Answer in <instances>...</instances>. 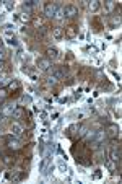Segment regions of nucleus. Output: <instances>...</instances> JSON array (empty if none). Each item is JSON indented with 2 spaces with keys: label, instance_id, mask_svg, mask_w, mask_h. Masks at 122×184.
I'll list each match as a JSON object with an SVG mask.
<instances>
[{
  "label": "nucleus",
  "instance_id": "9b49d317",
  "mask_svg": "<svg viewBox=\"0 0 122 184\" xmlns=\"http://www.w3.org/2000/svg\"><path fill=\"white\" fill-rule=\"evenodd\" d=\"M36 5H38L36 0H28V2H24V3H23V10H24V13H31L33 8H34Z\"/></svg>",
  "mask_w": 122,
  "mask_h": 184
},
{
  "label": "nucleus",
  "instance_id": "20e7f679",
  "mask_svg": "<svg viewBox=\"0 0 122 184\" xmlns=\"http://www.w3.org/2000/svg\"><path fill=\"white\" fill-rule=\"evenodd\" d=\"M64 15L67 18H75L78 15V8L75 5H67V7H64Z\"/></svg>",
  "mask_w": 122,
  "mask_h": 184
},
{
  "label": "nucleus",
  "instance_id": "bb28decb",
  "mask_svg": "<svg viewBox=\"0 0 122 184\" xmlns=\"http://www.w3.org/2000/svg\"><path fill=\"white\" fill-rule=\"evenodd\" d=\"M21 101H23V103H28V104H29V103L33 101V99H31V96H23V98H21Z\"/></svg>",
  "mask_w": 122,
  "mask_h": 184
},
{
  "label": "nucleus",
  "instance_id": "6e6552de",
  "mask_svg": "<svg viewBox=\"0 0 122 184\" xmlns=\"http://www.w3.org/2000/svg\"><path fill=\"white\" fill-rule=\"evenodd\" d=\"M109 155H111V158H109V160L116 161V163H120V147H116V148H112Z\"/></svg>",
  "mask_w": 122,
  "mask_h": 184
},
{
  "label": "nucleus",
  "instance_id": "5701e85b",
  "mask_svg": "<svg viewBox=\"0 0 122 184\" xmlns=\"http://www.w3.org/2000/svg\"><path fill=\"white\" fill-rule=\"evenodd\" d=\"M13 7H15V3H13V2H10V0H7V2H5V8H7L8 12L13 10Z\"/></svg>",
  "mask_w": 122,
  "mask_h": 184
},
{
  "label": "nucleus",
  "instance_id": "473e14b6",
  "mask_svg": "<svg viewBox=\"0 0 122 184\" xmlns=\"http://www.w3.org/2000/svg\"><path fill=\"white\" fill-rule=\"evenodd\" d=\"M3 118H5V114H3V111H2V113H0V122L3 121Z\"/></svg>",
  "mask_w": 122,
  "mask_h": 184
},
{
  "label": "nucleus",
  "instance_id": "412c9836",
  "mask_svg": "<svg viewBox=\"0 0 122 184\" xmlns=\"http://www.w3.org/2000/svg\"><path fill=\"white\" fill-rule=\"evenodd\" d=\"M38 34L39 36H46L47 34V26H44V24H43L41 28H38Z\"/></svg>",
  "mask_w": 122,
  "mask_h": 184
},
{
  "label": "nucleus",
  "instance_id": "b1692460",
  "mask_svg": "<svg viewBox=\"0 0 122 184\" xmlns=\"http://www.w3.org/2000/svg\"><path fill=\"white\" fill-rule=\"evenodd\" d=\"M7 43L10 44V46H18V41H16L15 38H8V41H7Z\"/></svg>",
  "mask_w": 122,
  "mask_h": 184
},
{
  "label": "nucleus",
  "instance_id": "ddd939ff",
  "mask_svg": "<svg viewBox=\"0 0 122 184\" xmlns=\"http://www.w3.org/2000/svg\"><path fill=\"white\" fill-rule=\"evenodd\" d=\"M78 130H80V124H72V125H69V129H67V135L72 137V135H75Z\"/></svg>",
  "mask_w": 122,
  "mask_h": 184
},
{
  "label": "nucleus",
  "instance_id": "1a4fd4ad",
  "mask_svg": "<svg viewBox=\"0 0 122 184\" xmlns=\"http://www.w3.org/2000/svg\"><path fill=\"white\" fill-rule=\"evenodd\" d=\"M52 38L57 39V41H60L64 38V28L62 26H54L52 28Z\"/></svg>",
  "mask_w": 122,
  "mask_h": 184
},
{
  "label": "nucleus",
  "instance_id": "f3484780",
  "mask_svg": "<svg viewBox=\"0 0 122 184\" xmlns=\"http://www.w3.org/2000/svg\"><path fill=\"white\" fill-rule=\"evenodd\" d=\"M104 163H106V166L109 168V171H116V170H117L116 161H112V160H104Z\"/></svg>",
  "mask_w": 122,
  "mask_h": 184
},
{
  "label": "nucleus",
  "instance_id": "4be33fe9",
  "mask_svg": "<svg viewBox=\"0 0 122 184\" xmlns=\"http://www.w3.org/2000/svg\"><path fill=\"white\" fill-rule=\"evenodd\" d=\"M3 163L5 165H13L15 163V158H12L10 155H7V156H3Z\"/></svg>",
  "mask_w": 122,
  "mask_h": 184
},
{
  "label": "nucleus",
  "instance_id": "f704fd0d",
  "mask_svg": "<svg viewBox=\"0 0 122 184\" xmlns=\"http://www.w3.org/2000/svg\"><path fill=\"white\" fill-rule=\"evenodd\" d=\"M0 155H2V152H0Z\"/></svg>",
  "mask_w": 122,
  "mask_h": 184
},
{
  "label": "nucleus",
  "instance_id": "6ab92c4d",
  "mask_svg": "<svg viewBox=\"0 0 122 184\" xmlns=\"http://www.w3.org/2000/svg\"><path fill=\"white\" fill-rule=\"evenodd\" d=\"M104 7H106V13H111L114 10V2L112 0H108V2H104Z\"/></svg>",
  "mask_w": 122,
  "mask_h": 184
},
{
  "label": "nucleus",
  "instance_id": "2f4dec72",
  "mask_svg": "<svg viewBox=\"0 0 122 184\" xmlns=\"http://www.w3.org/2000/svg\"><path fill=\"white\" fill-rule=\"evenodd\" d=\"M89 52H93V54H98V49H96V47H89Z\"/></svg>",
  "mask_w": 122,
  "mask_h": 184
},
{
  "label": "nucleus",
  "instance_id": "a211bd4d",
  "mask_svg": "<svg viewBox=\"0 0 122 184\" xmlns=\"http://www.w3.org/2000/svg\"><path fill=\"white\" fill-rule=\"evenodd\" d=\"M64 7H59V8H57V12H55V15H54V18L55 20H62L64 18Z\"/></svg>",
  "mask_w": 122,
  "mask_h": 184
},
{
  "label": "nucleus",
  "instance_id": "aec40b11",
  "mask_svg": "<svg viewBox=\"0 0 122 184\" xmlns=\"http://www.w3.org/2000/svg\"><path fill=\"white\" fill-rule=\"evenodd\" d=\"M20 20H21L23 23H29V21H31V15H29V13H24V12H23V13L20 15Z\"/></svg>",
  "mask_w": 122,
  "mask_h": 184
},
{
  "label": "nucleus",
  "instance_id": "7ed1b4c3",
  "mask_svg": "<svg viewBox=\"0 0 122 184\" xmlns=\"http://www.w3.org/2000/svg\"><path fill=\"white\" fill-rule=\"evenodd\" d=\"M57 7L55 3H52V2H49V3H46L44 5V15L47 16V18H54V15H55V12H57Z\"/></svg>",
  "mask_w": 122,
  "mask_h": 184
},
{
  "label": "nucleus",
  "instance_id": "423d86ee",
  "mask_svg": "<svg viewBox=\"0 0 122 184\" xmlns=\"http://www.w3.org/2000/svg\"><path fill=\"white\" fill-rule=\"evenodd\" d=\"M38 67H39L41 70L47 72V70H51L52 64H51V60H49L47 57H41V59H38Z\"/></svg>",
  "mask_w": 122,
  "mask_h": 184
},
{
  "label": "nucleus",
  "instance_id": "f257e3e1",
  "mask_svg": "<svg viewBox=\"0 0 122 184\" xmlns=\"http://www.w3.org/2000/svg\"><path fill=\"white\" fill-rule=\"evenodd\" d=\"M104 132H106V135H109V137H112V139H116V137H119L120 129H119V125H117V124H108V125H106V129H104Z\"/></svg>",
  "mask_w": 122,
  "mask_h": 184
},
{
  "label": "nucleus",
  "instance_id": "393cba45",
  "mask_svg": "<svg viewBox=\"0 0 122 184\" xmlns=\"http://www.w3.org/2000/svg\"><path fill=\"white\" fill-rule=\"evenodd\" d=\"M7 91H8L7 88H0V99H3V98H5L7 95H8V93H7Z\"/></svg>",
  "mask_w": 122,
  "mask_h": 184
},
{
  "label": "nucleus",
  "instance_id": "c85d7f7f",
  "mask_svg": "<svg viewBox=\"0 0 122 184\" xmlns=\"http://www.w3.org/2000/svg\"><path fill=\"white\" fill-rule=\"evenodd\" d=\"M3 59H5V51L0 49V62H3Z\"/></svg>",
  "mask_w": 122,
  "mask_h": 184
},
{
  "label": "nucleus",
  "instance_id": "7c9ffc66",
  "mask_svg": "<svg viewBox=\"0 0 122 184\" xmlns=\"http://www.w3.org/2000/svg\"><path fill=\"white\" fill-rule=\"evenodd\" d=\"M59 168H60V171H62V173H65V171H67V166H65L64 163H62V165L59 166Z\"/></svg>",
  "mask_w": 122,
  "mask_h": 184
},
{
  "label": "nucleus",
  "instance_id": "f8f14e48",
  "mask_svg": "<svg viewBox=\"0 0 122 184\" xmlns=\"http://www.w3.org/2000/svg\"><path fill=\"white\" fill-rule=\"evenodd\" d=\"M65 36H67L69 39L77 38V26H67L65 28Z\"/></svg>",
  "mask_w": 122,
  "mask_h": 184
},
{
  "label": "nucleus",
  "instance_id": "9d476101",
  "mask_svg": "<svg viewBox=\"0 0 122 184\" xmlns=\"http://www.w3.org/2000/svg\"><path fill=\"white\" fill-rule=\"evenodd\" d=\"M86 5H88V10L91 12V13L98 12L101 8V2H99V0H91V2H88Z\"/></svg>",
  "mask_w": 122,
  "mask_h": 184
},
{
  "label": "nucleus",
  "instance_id": "f03ea898",
  "mask_svg": "<svg viewBox=\"0 0 122 184\" xmlns=\"http://www.w3.org/2000/svg\"><path fill=\"white\" fill-rule=\"evenodd\" d=\"M7 147L10 150H20L21 148V142L18 140V137H7Z\"/></svg>",
  "mask_w": 122,
  "mask_h": 184
},
{
  "label": "nucleus",
  "instance_id": "2eb2a0df",
  "mask_svg": "<svg viewBox=\"0 0 122 184\" xmlns=\"http://www.w3.org/2000/svg\"><path fill=\"white\" fill-rule=\"evenodd\" d=\"M15 108H16V106L12 104V103H10V104H5V106H3V114H5V116H12L13 111H15Z\"/></svg>",
  "mask_w": 122,
  "mask_h": 184
},
{
  "label": "nucleus",
  "instance_id": "dca6fc26",
  "mask_svg": "<svg viewBox=\"0 0 122 184\" xmlns=\"http://www.w3.org/2000/svg\"><path fill=\"white\" fill-rule=\"evenodd\" d=\"M7 90H10V91H13V90H20V81H18V80L10 81V83H8V87H7Z\"/></svg>",
  "mask_w": 122,
  "mask_h": 184
},
{
  "label": "nucleus",
  "instance_id": "72a5a7b5",
  "mask_svg": "<svg viewBox=\"0 0 122 184\" xmlns=\"http://www.w3.org/2000/svg\"><path fill=\"white\" fill-rule=\"evenodd\" d=\"M2 70H3V62H0V73H2Z\"/></svg>",
  "mask_w": 122,
  "mask_h": 184
},
{
  "label": "nucleus",
  "instance_id": "39448f33",
  "mask_svg": "<svg viewBox=\"0 0 122 184\" xmlns=\"http://www.w3.org/2000/svg\"><path fill=\"white\" fill-rule=\"evenodd\" d=\"M10 129H12V135H13V137H21L23 132H24L23 125H21L20 122H13V124L10 125Z\"/></svg>",
  "mask_w": 122,
  "mask_h": 184
},
{
  "label": "nucleus",
  "instance_id": "4468645a",
  "mask_svg": "<svg viewBox=\"0 0 122 184\" xmlns=\"http://www.w3.org/2000/svg\"><path fill=\"white\" fill-rule=\"evenodd\" d=\"M23 114H24L23 108L16 106V108H15V111H13V114H12V118H13V119H20V118H23Z\"/></svg>",
  "mask_w": 122,
  "mask_h": 184
},
{
  "label": "nucleus",
  "instance_id": "c756f323",
  "mask_svg": "<svg viewBox=\"0 0 122 184\" xmlns=\"http://www.w3.org/2000/svg\"><path fill=\"white\" fill-rule=\"evenodd\" d=\"M20 59H21V60H26V59H28V55L24 54V52H20Z\"/></svg>",
  "mask_w": 122,
  "mask_h": 184
},
{
  "label": "nucleus",
  "instance_id": "0eeeda50",
  "mask_svg": "<svg viewBox=\"0 0 122 184\" xmlns=\"http://www.w3.org/2000/svg\"><path fill=\"white\" fill-rule=\"evenodd\" d=\"M46 55H47V59L49 60H55V59H59V49H55V47H47L46 49Z\"/></svg>",
  "mask_w": 122,
  "mask_h": 184
},
{
  "label": "nucleus",
  "instance_id": "cd10ccee",
  "mask_svg": "<svg viewBox=\"0 0 122 184\" xmlns=\"http://www.w3.org/2000/svg\"><path fill=\"white\" fill-rule=\"evenodd\" d=\"M46 163H47V160L44 158V160L41 161V165H39V170H41V171H44V168H46Z\"/></svg>",
  "mask_w": 122,
  "mask_h": 184
},
{
  "label": "nucleus",
  "instance_id": "a878e982",
  "mask_svg": "<svg viewBox=\"0 0 122 184\" xmlns=\"http://www.w3.org/2000/svg\"><path fill=\"white\" fill-rule=\"evenodd\" d=\"M55 83H57V78L55 77H49L47 78V85H55Z\"/></svg>",
  "mask_w": 122,
  "mask_h": 184
}]
</instances>
